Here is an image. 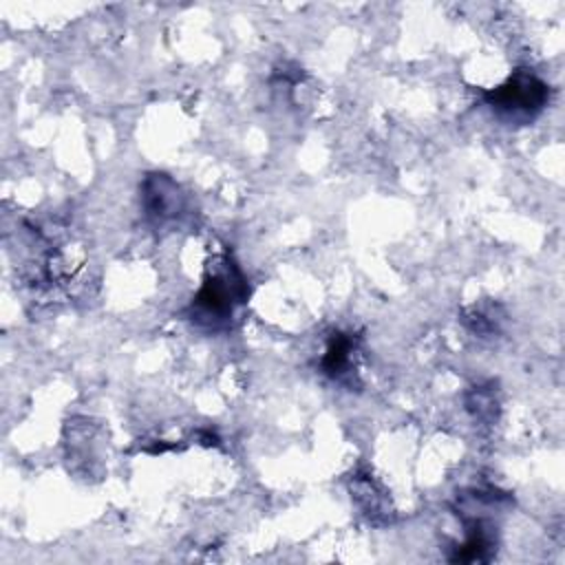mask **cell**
<instances>
[{
  "instance_id": "cell-5",
  "label": "cell",
  "mask_w": 565,
  "mask_h": 565,
  "mask_svg": "<svg viewBox=\"0 0 565 565\" xmlns=\"http://www.w3.org/2000/svg\"><path fill=\"white\" fill-rule=\"evenodd\" d=\"M351 497L371 523L386 525V523L393 521V508H391L388 494L371 475H355L353 477Z\"/></svg>"
},
{
  "instance_id": "cell-1",
  "label": "cell",
  "mask_w": 565,
  "mask_h": 565,
  "mask_svg": "<svg viewBox=\"0 0 565 565\" xmlns=\"http://www.w3.org/2000/svg\"><path fill=\"white\" fill-rule=\"evenodd\" d=\"M247 278L236 260L230 254L216 256L185 311L188 320L205 331H225L247 305Z\"/></svg>"
},
{
  "instance_id": "cell-3",
  "label": "cell",
  "mask_w": 565,
  "mask_h": 565,
  "mask_svg": "<svg viewBox=\"0 0 565 565\" xmlns=\"http://www.w3.org/2000/svg\"><path fill=\"white\" fill-rule=\"evenodd\" d=\"M141 205L146 218L163 227L168 223L179 221L185 214V194L181 185L166 172H150L141 183Z\"/></svg>"
},
{
  "instance_id": "cell-2",
  "label": "cell",
  "mask_w": 565,
  "mask_h": 565,
  "mask_svg": "<svg viewBox=\"0 0 565 565\" xmlns=\"http://www.w3.org/2000/svg\"><path fill=\"white\" fill-rule=\"evenodd\" d=\"M486 106L508 124H530L550 102V86L527 68H516L503 84L483 93Z\"/></svg>"
},
{
  "instance_id": "cell-7",
  "label": "cell",
  "mask_w": 565,
  "mask_h": 565,
  "mask_svg": "<svg viewBox=\"0 0 565 565\" xmlns=\"http://www.w3.org/2000/svg\"><path fill=\"white\" fill-rule=\"evenodd\" d=\"M466 406L472 413V417L483 424H492L497 419V399L490 388L477 386L475 391H470L466 397Z\"/></svg>"
},
{
  "instance_id": "cell-6",
  "label": "cell",
  "mask_w": 565,
  "mask_h": 565,
  "mask_svg": "<svg viewBox=\"0 0 565 565\" xmlns=\"http://www.w3.org/2000/svg\"><path fill=\"white\" fill-rule=\"evenodd\" d=\"M501 307L497 305H470L468 309H463V324L479 338H490L494 333H499L501 322H503V313L499 316Z\"/></svg>"
},
{
  "instance_id": "cell-4",
  "label": "cell",
  "mask_w": 565,
  "mask_h": 565,
  "mask_svg": "<svg viewBox=\"0 0 565 565\" xmlns=\"http://www.w3.org/2000/svg\"><path fill=\"white\" fill-rule=\"evenodd\" d=\"M358 353H360L358 338L353 333L335 331L320 360V371L329 380L353 388L358 384V362H355Z\"/></svg>"
}]
</instances>
